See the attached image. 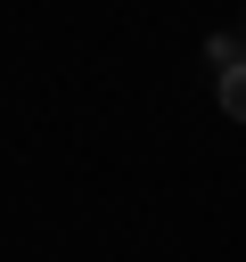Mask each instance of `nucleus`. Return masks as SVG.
<instances>
[{
	"label": "nucleus",
	"instance_id": "nucleus-1",
	"mask_svg": "<svg viewBox=\"0 0 246 262\" xmlns=\"http://www.w3.org/2000/svg\"><path fill=\"white\" fill-rule=\"evenodd\" d=\"M221 106L246 123V66H230V74H221Z\"/></svg>",
	"mask_w": 246,
	"mask_h": 262
}]
</instances>
